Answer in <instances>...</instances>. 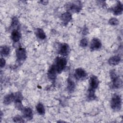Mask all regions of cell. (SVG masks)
<instances>
[{"mask_svg": "<svg viewBox=\"0 0 123 123\" xmlns=\"http://www.w3.org/2000/svg\"><path fill=\"white\" fill-rule=\"evenodd\" d=\"M123 11V4L120 1H118L116 5L112 8V11L114 15H118L122 13Z\"/></svg>", "mask_w": 123, "mask_h": 123, "instance_id": "11", "label": "cell"}, {"mask_svg": "<svg viewBox=\"0 0 123 123\" xmlns=\"http://www.w3.org/2000/svg\"><path fill=\"white\" fill-rule=\"evenodd\" d=\"M10 52V48L7 46H3L0 47V54L2 56H8Z\"/></svg>", "mask_w": 123, "mask_h": 123, "instance_id": "20", "label": "cell"}, {"mask_svg": "<svg viewBox=\"0 0 123 123\" xmlns=\"http://www.w3.org/2000/svg\"><path fill=\"white\" fill-rule=\"evenodd\" d=\"M74 76L77 80H83L87 76V73L84 69L78 68L75 70Z\"/></svg>", "mask_w": 123, "mask_h": 123, "instance_id": "6", "label": "cell"}, {"mask_svg": "<svg viewBox=\"0 0 123 123\" xmlns=\"http://www.w3.org/2000/svg\"><path fill=\"white\" fill-rule=\"evenodd\" d=\"M75 85L74 81H73V80L71 78L69 77L67 80V88L68 92L70 93L73 92L75 89Z\"/></svg>", "mask_w": 123, "mask_h": 123, "instance_id": "19", "label": "cell"}, {"mask_svg": "<svg viewBox=\"0 0 123 123\" xmlns=\"http://www.w3.org/2000/svg\"><path fill=\"white\" fill-rule=\"evenodd\" d=\"M67 64V60L64 57H57L55 61L54 65L58 74L61 73L65 68Z\"/></svg>", "mask_w": 123, "mask_h": 123, "instance_id": "1", "label": "cell"}, {"mask_svg": "<svg viewBox=\"0 0 123 123\" xmlns=\"http://www.w3.org/2000/svg\"><path fill=\"white\" fill-rule=\"evenodd\" d=\"M101 46L102 44L100 40L98 38L94 37L91 41L90 48L91 50H96L100 49Z\"/></svg>", "mask_w": 123, "mask_h": 123, "instance_id": "8", "label": "cell"}, {"mask_svg": "<svg viewBox=\"0 0 123 123\" xmlns=\"http://www.w3.org/2000/svg\"><path fill=\"white\" fill-rule=\"evenodd\" d=\"M121 61V58L119 56L115 55L111 57L108 60V63L110 65L115 66L118 64Z\"/></svg>", "mask_w": 123, "mask_h": 123, "instance_id": "16", "label": "cell"}, {"mask_svg": "<svg viewBox=\"0 0 123 123\" xmlns=\"http://www.w3.org/2000/svg\"><path fill=\"white\" fill-rule=\"evenodd\" d=\"M21 35L17 29H13L11 33V38L14 42H17L20 39Z\"/></svg>", "mask_w": 123, "mask_h": 123, "instance_id": "15", "label": "cell"}, {"mask_svg": "<svg viewBox=\"0 0 123 123\" xmlns=\"http://www.w3.org/2000/svg\"><path fill=\"white\" fill-rule=\"evenodd\" d=\"M57 72L54 64L51 65L48 72V77L49 79L51 81H55L56 78Z\"/></svg>", "mask_w": 123, "mask_h": 123, "instance_id": "10", "label": "cell"}, {"mask_svg": "<svg viewBox=\"0 0 123 123\" xmlns=\"http://www.w3.org/2000/svg\"><path fill=\"white\" fill-rule=\"evenodd\" d=\"M16 56L17 61L19 62L25 61L26 57V51L25 48L20 47L16 50Z\"/></svg>", "mask_w": 123, "mask_h": 123, "instance_id": "5", "label": "cell"}, {"mask_svg": "<svg viewBox=\"0 0 123 123\" xmlns=\"http://www.w3.org/2000/svg\"><path fill=\"white\" fill-rule=\"evenodd\" d=\"M23 99V97L20 92H17L14 94V102L15 104V107L17 110L21 111L24 108V106L22 104Z\"/></svg>", "mask_w": 123, "mask_h": 123, "instance_id": "4", "label": "cell"}, {"mask_svg": "<svg viewBox=\"0 0 123 123\" xmlns=\"http://www.w3.org/2000/svg\"><path fill=\"white\" fill-rule=\"evenodd\" d=\"M112 82V86L115 88H120L122 87L123 85V81L120 76L117 75L113 78L111 79Z\"/></svg>", "mask_w": 123, "mask_h": 123, "instance_id": "14", "label": "cell"}, {"mask_svg": "<svg viewBox=\"0 0 123 123\" xmlns=\"http://www.w3.org/2000/svg\"><path fill=\"white\" fill-rule=\"evenodd\" d=\"M36 109L37 111V112L41 115H43L45 113V110L44 108V107L42 103L39 102L38 103L37 106H36Z\"/></svg>", "mask_w": 123, "mask_h": 123, "instance_id": "21", "label": "cell"}, {"mask_svg": "<svg viewBox=\"0 0 123 123\" xmlns=\"http://www.w3.org/2000/svg\"><path fill=\"white\" fill-rule=\"evenodd\" d=\"M72 19V16L69 12H66L63 13L61 17V19L62 20V23L65 25H66L71 21Z\"/></svg>", "mask_w": 123, "mask_h": 123, "instance_id": "13", "label": "cell"}, {"mask_svg": "<svg viewBox=\"0 0 123 123\" xmlns=\"http://www.w3.org/2000/svg\"><path fill=\"white\" fill-rule=\"evenodd\" d=\"M0 68H2L3 67H4L5 65V64H6V61L5 60V59L4 58H3L2 57H1L0 58Z\"/></svg>", "mask_w": 123, "mask_h": 123, "instance_id": "27", "label": "cell"}, {"mask_svg": "<svg viewBox=\"0 0 123 123\" xmlns=\"http://www.w3.org/2000/svg\"><path fill=\"white\" fill-rule=\"evenodd\" d=\"M88 40L86 38H84L80 41V46L82 47H86L88 45Z\"/></svg>", "mask_w": 123, "mask_h": 123, "instance_id": "26", "label": "cell"}, {"mask_svg": "<svg viewBox=\"0 0 123 123\" xmlns=\"http://www.w3.org/2000/svg\"><path fill=\"white\" fill-rule=\"evenodd\" d=\"M99 85V80L95 75H92L89 80V86L88 89L95 91Z\"/></svg>", "mask_w": 123, "mask_h": 123, "instance_id": "7", "label": "cell"}, {"mask_svg": "<svg viewBox=\"0 0 123 123\" xmlns=\"http://www.w3.org/2000/svg\"><path fill=\"white\" fill-rule=\"evenodd\" d=\"M87 98L88 100H93L96 98L95 91L88 89L87 92Z\"/></svg>", "mask_w": 123, "mask_h": 123, "instance_id": "22", "label": "cell"}, {"mask_svg": "<svg viewBox=\"0 0 123 123\" xmlns=\"http://www.w3.org/2000/svg\"><path fill=\"white\" fill-rule=\"evenodd\" d=\"M22 111L24 118L25 119L28 120H30L33 118V111L32 109L29 107H24Z\"/></svg>", "mask_w": 123, "mask_h": 123, "instance_id": "12", "label": "cell"}, {"mask_svg": "<svg viewBox=\"0 0 123 123\" xmlns=\"http://www.w3.org/2000/svg\"><path fill=\"white\" fill-rule=\"evenodd\" d=\"M40 3H41V4H43V5H46V4H47L48 3V2H49V1H48V0H41V1H39Z\"/></svg>", "mask_w": 123, "mask_h": 123, "instance_id": "29", "label": "cell"}, {"mask_svg": "<svg viewBox=\"0 0 123 123\" xmlns=\"http://www.w3.org/2000/svg\"><path fill=\"white\" fill-rule=\"evenodd\" d=\"M13 121L15 123H24L25 122L24 119L20 115H16L13 118Z\"/></svg>", "mask_w": 123, "mask_h": 123, "instance_id": "24", "label": "cell"}, {"mask_svg": "<svg viewBox=\"0 0 123 123\" xmlns=\"http://www.w3.org/2000/svg\"><path fill=\"white\" fill-rule=\"evenodd\" d=\"M35 34L38 38L41 40H43L46 37L45 33L43 30L41 28H37L35 30Z\"/></svg>", "mask_w": 123, "mask_h": 123, "instance_id": "18", "label": "cell"}, {"mask_svg": "<svg viewBox=\"0 0 123 123\" xmlns=\"http://www.w3.org/2000/svg\"><path fill=\"white\" fill-rule=\"evenodd\" d=\"M70 51L69 45L65 43H62L60 45L59 49V53L62 56H66L68 54Z\"/></svg>", "mask_w": 123, "mask_h": 123, "instance_id": "9", "label": "cell"}, {"mask_svg": "<svg viewBox=\"0 0 123 123\" xmlns=\"http://www.w3.org/2000/svg\"><path fill=\"white\" fill-rule=\"evenodd\" d=\"M111 107L114 111H119L122 108V98L120 95L114 94L111 98Z\"/></svg>", "mask_w": 123, "mask_h": 123, "instance_id": "2", "label": "cell"}, {"mask_svg": "<svg viewBox=\"0 0 123 123\" xmlns=\"http://www.w3.org/2000/svg\"><path fill=\"white\" fill-rule=\"evenodd\" d=\"M19 24V21L17 17H14L12 18V22H11V28H14L15 27L17 26Z\"/></svg>", "mask_w": 123, "mask_h": 123, "instance_id": "23", "label": "cell"}, {"mask_svg": "<svg viewBox=\"0 0 123 123\" xmlns=\"http://www.w3.org/2000/svg\"><path fill=\"white\" fill-rule=\"evenodd\" d=\"M109 24L111 25H118L119 21L117 18H111L109 20Z\"/></svg>", "mask_w": 123, "mask_h": 123, "instance_id": "25", "label": "cell"}, {"mask_svg": "<svg viewBox=\"0 0 123 123\" xmlns=\"http://www.w3.org/2000/svg\"><path fill=\"white\" fill-rule=\"evenodd\" d=\"M14 94L10 93L6 95L3 98V103L5 105H9L12 101H14Z\"/></svg>", "mask_w": 123, "mask_h": 123, "instance_id": "17", "label": "cell"}, {"mask_svg": "<svg viewBox=\"0 0 123 123\" xmlns=\"http://www.w3.org/2000/svg\"><path fill=\"white\" fill-rule=\"evenodd\" d=\"M66 8L74 12H79L81 10L82 4L80 1H74L66 3Z\"/></svg>", "mask_w": 123, "mask_h": 123, "instance_id": "3", "label": "cell"}, {"mask_svg": "<svg viewBox=\"0 0 123 123\" xmlns=\"http://www.w3.org/2000/svg\"><path fill=\"white\" fill-rule=\"evenodd\" d=\"M88 33V29L87 27H85L84 28L83 31H82V34L84 35H86Z\"/></svg>", "mask_w": 123, "mask_h": 123, "instance_id": "28", "label": "cell"}]
</instances>
